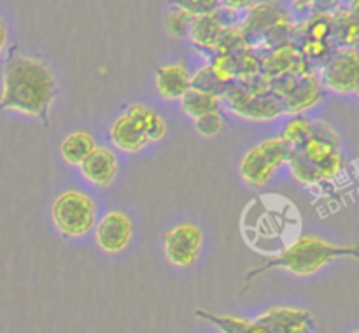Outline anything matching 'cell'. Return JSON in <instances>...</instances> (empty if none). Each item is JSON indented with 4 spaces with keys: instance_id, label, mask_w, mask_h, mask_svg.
<instances>
[{
    "instance_id": "1",
    "label": "cell",
    "mask_w": 359,
    "mask_h": 333,
    "mask_svg": "<svg viewBox=\"0 0 359 333\" xmlns=\"http://www.w3.org/2000/svg\"><path fill=\"white\" fill-rule=\"evenodd\" d=\"M58 95V81L48 63L30 55L11 56L4 65L0 111L21 112L48 125Z\"/></svg>"
},
{
    "instance_id": "2",
    "label": "cell",
    "mask_w": 359,
    "mask_h": 333,
    "mask_svg": "<svg viewBox=\"0 0 359 333\" xmlns=\"http://www.w3.org/2000/svg\"><path fill=\"white\" fill-rule=\"evenodd\" d=\"M340 258H359V244H335L314 235H302L276 256L263 259L262 265L249 270L245 280H252L272 270L311 277Z\"/></svg>"
},
{
    "instance_id": "3",
    "label": "cell",
    "mask_w": 359,
    "mask_h": 333,
    "mask_svg": "<svg viewBox=\"0 0 359 333\" xmlns=\"http://www.w3.org/2000/svg\"><path fill=\"white\" fill-rule=\"evenodd\" d=\"M287 165L291 175L304 186H318L339 177L346 161L337 130L326 121H312L311 137L297 147Z\"/></svg>"
},
{
    "instance_id": "4",
    "label": "cell",
    "mask_w": 359,
    "mask_h": 333,
    "mask_svg": "<svg viewBox=\"0 0 359 333\" xmlns=\"http://www.w3.org/2000/svg\"><path fill=\"white\" fill-rule=\"evenodd\" d=\"M51 219L65 238H81L97 224V203L81 189H65L53 200Z\"/></svg>"
},
{
    "instance_id": "5",
    "label": "cell",
    "mask_w": 359,
    "mask_h": 333,
    "mask_svg": "<svg viewBox=\"0 0 359 333\" xmlns=\"http://www.w3.org/2000/svg\"><path fill=\"white\" fill-rule=\"evenodd\" d=\"M221 100H226L228 107L233 114L252 121H270L284 114V109L277 95H273L269 88V81L265 84L259 83H241L230 84L221 95Z\"/></svg>"
},
{
    "instance_id": "6",
    "label": "cell",
    "mask_w": 359,
    "mask_h": 333,
    "mask_svg": "<svg viewBox=\"0 0 359 333\" xmlns=\"http://www.w3.org/2000/svg\"><path fill=\"white\" fill-rule=\"evenodd\" d=\"M269 88L273 95H277L284 112L293 116L304 114L321 104L325 91L319 76H316L312 70L269 81Z\"/></svg>"
},
{
    "instance_id": "7",
    "label": "cell",
    "mask_w": 359,
    "mask_h": 333,
    "mask_svg": "<svg viewBox=\"0 0 359 333\" xmlns=\"http://www.w3.org/2000/svg\"><path fill=\"white\" fill-rule=\"evenodd\" d=\"M319 81L337 95H356L359 88V48H335L323 62Z\"/></svg>"
},
{
    "instance_id": "8",
    "label": "cell",
    "mask_w": 359,
    "mask_h": 333,
    "mask_svg": "<svg viewBox=\"0 0 359 333\" xmlns=\"http://www.w3.org/2000/svg\"><path fill=\"white\" fill-rule=\"evenodd\" d=\"M203 231L195 223H179L163 235V254L170 265L188 269L198 259Z\"/></svg>"
},
{
    "instance_id": "9",
    "label": "cell",
    "mask_w": 359,
    "mask_h": 333,
    "mask_svg": "<svg viewBox=\"0 0 359 333\" xmlns=\"http://www.w3.org/2000/svg\"><path fill=\"white\" fill-rule=\"evenodd\" d=\"M133 238V221L123 210H109L95 224V242L105 254H119Z\"/></svg>"
},
{
    "instance_id": "10",
    "label": "cell",
    "mask_w": 359,
    "mask_h": 333,
    "mask_svg": "<svg viewBox=\"0 0 359 333\" xmlns=\"http://www.w3.org/2000/svg\"><path fill=\"white\" fill-rule=\"evenodd\" d=\"M259 322L269 333H311L316 325L314 314L309 308L276 305L258 315Z\"/></svg>"
},
{
    "instance_id": "11",
    "label": "cell",
    "mask_w": 359,
    "mask_h": 333,
    "mask_svg": "<svg viewBox=\"0 0 359 333\" xmlns=\"http://www.w3.org/2000/svg\"><path fill=\"white\" fill-rule=\"evenodd\" d=\"M309 69L307 60L302 56L300 49L293 44H284L273 48L269 55L262 58V77L266 81L279 79L291 74L305 72Z\"/></svg>"
},
{
    "instance_id": "12",
    "label": "cell",
    "mask_w": 359,
    "mask_h": 333,
    "mask_svg": "<svg viewBox=\"0 0 359 333\" xmlns=\"http://www.w3.org/2000/svg\"><path fill=\"white\" fill-rule=\"evenodd\" d=\"M79 168L83 177L95 188H109L118 175L119 161L114 151L97 146L91 151L90 156L79 165Z\"/></svg>"
},
{
    "instance_id": "13",
    "label": "cell",
    "mask_w": 359,
    "mask_h": 333,
    "mask_svg": "<svg viewBox=\"0 0 359 333\" xmlns=\"http://www.w3.org/2000/svg\"><path fill=\"white\" fill-rule=\"evenodd\" d=\"M154 88L158 97L167 102H181L191 90V74L184 63H170L158 67L154 72Z\"/></svg>"
},
{
    "instance_id": "14",
    "label": "cell",
    "mask_w": 359,
    "mask_h": 333,
    "mask_svg": "<svg viewBox=\"0 0 359 333\" xmlns=\"http://www.w3.org/2000/svg\"><path fill=\"white\" fill-rule=\"evenodd\" d=\"M283 13L284 11L280 9L279 2H276V0H262V2L252 4L241 25L248 42L249 39H256L259 44L266 32L276 25V21L279 20Z\"/></svg>"
},
{
    "instance_id": "15",
    "label": "cell",
    "mask_w": 359,
    "mask_h": 333,
    "mask_svg": "<svg viewBox=\"0 0 359 333\" xmlns=\"http://www.w3.org/2000/svg\"><path fill=\"white\" fill-rule=\"evenodd\" d=\"M109 137L116 149L123 151V153H140L149 144L142 128L126 112H123L112 121L111 128H109Z\"/></svg>"
},
{
    "instance_id": "16",
    "label": "cell",
    "mask_w": 359,
    "mask_h": 333,
    "mask_svg": "<svg viewBox=\"0 0 359 333\" xmlns=\"http://www.w3.org/2000/svg\"><path fill=\"white\" fill-rule=\"evenodd\" d=\"M276 172L277 168L266 160L258 146L249 149L238 163V174L244 179L245 184L252 186V188H263L269 184Z\"/></svg>"
},
{
    "instance_id": "17",
    "label": "cell",
    "mask_w": 359,
    "mask_h": 333,
    "mask_svg": "<svg viewBox=\"0 0 359 333\" xmlns=\"http://www.w3.org/2000/svg\"><path fill=\"white\" fill-rule=\"evenodd\" d=\"M196 318L216 326L221 333H269V329L258 319L238 318L233 314H217L210 311H195Z\"/></svg>"
},
{
    "instance_id": "18",
    "label": "cell",
    "mask_w": 359,
    "mask_h": 333,
    "mask_svg": "<svg viewBox=\"0 0 359 333\" xmlns=\"http://www.w3.org/2000/svg\"><path fill=\"white\" fill-rule=\"evenodd\" d=\"M224 25L221 23L219 14H207V16L195 18L189 28V39L193 46L200 51H209L214 55V46Z\"/></svg>"
},
{
    "instance_id": "19",
    "label": "cell",
    "mask_w": 359,
    "mask_h": 333,
    "mask_svg": "<svg viewBox=\"0 0 359 333\" xmlns=\"http://www.w3.org/2000/svg\"><path fill=\"white\" fill-rule=\"evenodd\" d=\"M125 112L142 128L149 144L158 142V140H161L167 135V121L153 107H147V105L142 104H132L128 105Z\"/></svg>"
},
{
    "instance_id": "20",
    "label": "cell",
    "mask_w": 359,
    "mask_h": 333,
    "mask_svg": "<svg viewBox=\"0 0 359 333\" xmlns=\"http://www.w3.org/2000/svg\"><path fill=\"white\" fill-rule=\"evenodd\" d=\"M95 147H97V144H95L93 135L90 132L79 130V132L69 133L62 140V144H60V156H62L65 163L72 165V167H79L90 156V153Z\"/></svg>"
},
{
    "instance_id": "21",
    "label": "cell",
    "mask_w": 359,
    "mask_h": 333,
    "mask_svg": "<svg viewBox=\"0 0 359 333\" xmlns=\"http://www.w3.org/2000/svg\"><path fill=\"white\" fill-rule=\"evenodd\" d=\"M332 42L337 48H359V23L347 9L332 13Z\"/></svg>"
},
{
    "instance_id": "22",
    "label": "cell",
    "mask_w": 359,
    "mask_h": 333,
    "mask_svg": "<svg viewBox=\"0 0 359 333\" xmlns=\"http://www.w3.org/2000/svg\"><path fill=\"white\" fill-rule=\"evenodd\" d=\"M223 100L219 95L209 93V91L191 88L184 97L181 98V109L188 118L196 119L210 112H219Z\"/></svg>"
},
{
    "instance_id": "23",
    "label": "cell",
    "mask_w": 359,
    "mask_h": 333,
    "mask_svg": "<svg viewBox=\"0 0 359 333\" xmlns=\"http://www.w3.org/2000/svg\"><path fill=\"white\" fill-rule=\"evenodd\" d=\"M297 32L304 39L332 42V13H312Z\"/></svg>"
},
{
    "instance_id": "24",
    "label": "cell",
    "mask_w": 359,
    "mask_h": 333,
    "mask_svg": "<svg viewBox=\"0 0 359 333\" xmlns=\"http://www.w3.org/2000/svg\"><path fill=\"white\" fill-rule=\"evenodd\" d=\"M248 39H245L242 27L237 25H224L214 46V55H235V53L248 49Z\"/></svg>"
},
{
    "instance_id": "25",
    "label": "cell",
    "mask_w": 359,
    "mask_h": 333,
    "mask_svg": "<svg viewBox=\"0 0 359 333\" xmlns=\"http://www.w3.org/2000/svg\"><path fill=\"white\" fill-rule=\"evenodd\" d=\"M311 133H312V119H309L307 116L304 114H297V116H291V119L284 125L283 132H280L279 137L297 149V147H300L302 144L311 137Z\"/></svg>"
},
{
    "instance_id": "26",
    "label": "cell",
    "mask_w": 359,
    "mask_h": 333,
    "mask_svg": "<svg viewBox=\"0 0 359 333\" xmlns=\"http://www.w3.org/2000/svg\"><path fill=\"white\" fill-rule=\"evenodd\" d=\"M258 147L262 149V153L265 154L266 160L273 165V167L279 170L283 165L290 163L291 156L294 154V147L290 146L284 139L280 137H272V139L263 140L262 144H258Z\"/></svg>"
},
{
    "instance_id": "27",
    "label": "cell",
    "mask_w": 359,
    "mask_h": 333,
    "mask_svg": "<svg viewBox=\"0 0 359 333\" xmlns=\"http://www.w3.org/2000/svg\"><path fill=\"white\" fill-rule=\"evenodd\" d=\"M172 7L191 18L207 16V14L219 13L221 0H170Z\"/></svg>"
},
{
    "instance_id": "28",
    "label": "cell",
    "mask_w": 359,
    "mask_h": 333,
    "mask_svg": "<svg viewBox=\"0 0 359 333\" xmlns=\"http://www.w3.org/2000/svg\"><path fill=\"white\" fill-rule=\"evenodd\" d=\"M193 126H195V132L198 133L203 139H214L221 133L224 126V118L219 112H210V114L202 116V118L193 119Z\"/></svg>"
},
{
    "instance_id": "29",
    "label": "cell",
    "mask_w": 359,
    "mask_h": 333,
    "mask_svg": "<svg viewBox=\"0 0 359 333\" xmlns=\"http://www.w3.org/2000/svg\"><path fill=\"white\" fill-rule=\"evenodd\" d=\"M191 88H196V90H202V91H209V93L214 95H223L226 88L219 83L216 76H214L212 69L210 65L202 67L195 76H191Z\"/></svg>"
},
{
    "instance_id": "30",
    "label": "cell",
    "mask_w": 359,
    "mask_h": 333,
    "mask_svg": "<svg viewBox=\"0 0 359 333\" xmlns=\"http://www.w3.org/2000/svg\"><path fill=\"white\" fill-rule=\"evenodd\" d=\"M333 51L332 42L328 41H312V39H304L300 46V53L309 62H325Z\"/></svg>"
},
{
    "instance_id": "31",
    "label": "cell",
    "mask_w": 359,
    "mask_h": 333,
    "mask_svg": "<svg viewBox=\"0 0 359 333\" xmlns=\"http://www.w3.org/2000/svg\"><path fill=\"white\" fill-rule=\"evenodd\" d=\"M195 18H191L189 14L182 13V11H170L165 20V25H167V30L172 37L182 39L186 35H189V28H191V23Z\"/></svg>"
},
{
    "instance_id": "32",
    "label": "cell",
    "mask_w": 359,
    "mask_h": 333,
    "mask_svg": "<svg viewBox=\"0 0 359 333\" xmlns=\"http://www.w3.org/2000/svg\"><path fill=\"white\" fill-rule=\"evenodd\" d=\"M255 2L256 0H221V7L231 13H241V11H248Z\"/></svg>"
},
{
    "instance_id": "33",
    "label": "cell",
    "mask_w": 359,
    "mask_h": 333,
    "mask_svg": "<svg viewBox=\"0 0 359 333\" xmlns=\"http://www.w3.org/2000/svg\"><path fill=\"white\" fill-rule=\"evenodd\" d=\"M340 4H342V0H319L314 13H333V11L339 9Z\"/></svg>"
},
{
    "instance_id": "34",
    "label": "cell",
    "mask_w": 359,
    "mask_h": 333,
    "mask_svg": "<svg viewBox=\"0 0 359 333\" xmlns=\"http://www.w3.org/2000/svg\"><path fill=\"white\" fill-rule=\"evenodd\" d=\"M319 0H293V7L302 13H314L316 6H318Z\"/></svg>"
},
{
    "instance_id": "35",
    "label": "cell",
    "mask_w": 359,
    "mask_h": 333,
    "mask_svg": "<svg viewBox=\"0 0 359 333\" xmlns=\"http://www.w3.org/2000/svg\"><path fill=\"white\" fill-rule=\"evenodd\" d=\"M6 46H7V28L2 18H0V55L4 53Z\"/></svg>"
},
{
    "instance_id": "36",
    "label": "cell",
    "mask_w": 359,
    "mask_h": 333,
    "mask_svg": "<svg viewBox=\"0 0 359 333\" xmlns=\"http://www.w3.org/2000/svg\"><path fill=\"white\" fill-rule=\"evenodd\" d=\"M347 11L354 16V20L359 23V0H347Z\"/></svg>"
},
{
    "instance_id": "37",
    "label": "cell",
    "mask_w": 359,
    "mask_h": 333,
    "mask_svg": "<svg viewBox=\"0 0 359 333\" xmlns=\"http://www.w3.org/2000/svg\"><path fill=\"white\" fill-rule=\"evenodd\" d=\"M356 97H358V100H359V88H358V91H356Z\"/></svg>"
},
{
    "instance_id": "38",
    "label": "cell",
    "mask_w": 359,
    "mask_h": 333,
    "mask_svg": "<svg viewBox=\"0 0 359 333\" xmlns=\"http://www.w3.org/2000/svg\"><path fill=\"white\" fill-rule=\"evenodd\" d=\"M351 333H359V329H354V332H351Z\"/></svg>"
}]
</instances>
